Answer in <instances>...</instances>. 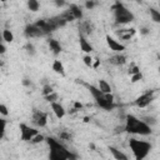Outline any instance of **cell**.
I'll use <instances>...</instances> for the list:
<instances>
[{
	"mask_svg": "<svg viewBox=\"0 0 160 160\" xmlns=\"http://www.w3.org/2000/svg\"><path fill=\"white\" fill-rule=\"evenodd\" d=\"M49 146V160H76L78 155L68 150V148L61 144L55 138H45Z\"/></svg>",
	"mask_w": 160,
	"mask_h": 160,
	"instance_id": "obj_1",
	"label": "cell"
},
{
	"mask_svg": "<svg viewBox=\"0 0 160 160\" xmlns=\"http://www.w3.org/2000/svg\"><path fill=\"white\" fill-rule=\"evenodd\" d=\"M124 131L135 134V135H150L152 132L150 125L144 120H140L132 114H128L125 116V125Z\"/></svg>",
	"mask_w": 160,
	"mask_h": 160,
	"instance_id": "obj_2",
	"label": "cell"
},
{
	"mask_svg": "<svg viewBox=\"0 0 160 160\" xmlns=\"http://www.w3.org/2000/svg\"><path fill=\"white\" fill-rule=\"evenodd\" d=\"M82 85L88 89V91L91 94L92 99L95 100L96 105L100 106L101 109L104 110H112L115 108V104H114V95L112 94H102L96 86L91 85V84H88V82H82Z\"/></svg>",
	"mask_w": 160,
	"mask_h": 160,
	"instance_id": "obj_3",
	"label": "cell"
},
{
	"mask_svg": "<svg viewBox=\"0 0 160 160\" xmlns=\"http://www.w3.org/2000/svg\"><path fill=\"white\" fill-rule=\"evenodd\" d=\"M129 146L130 150L135 158V160H144L151 151V144L149 141H144V140H139V139H130L129 140Z\"/></svg>",
	"mask_w": 160,
	"mask_h": 160,
	"instance_id": "obj_4",
	"label": "cell"
},
{
	"mask_svg": "<svg viewBox=\"0 0 160 160\" xmlns=\"http://www.w3.org/2000/svg\"><path fill=\"white\" fill-rule=\"evenodd\" d=\"M111 10L114 11V16H115V24L116 25H124V24H129L134 20V14L120 1H115L114 5L111 6Z\"/></svg>",
	"mask_w": 160,
	"mask_h": 160,
	"instance_id": "obj_5",
	"label": "cell"
},
{
	"mask_svg": "<svg viewBox=\"0 0 160 160\" xmlns=\"http://www.w3.org/2000/svg\"><path fill=\"white\" fill-rule=\"evenodd\" d=\"M65 22H69V21H74V20H81L82 19V11L81 9L76 5V4H71L68 10L62 11L60 15H59Z\"/></svg>",
	"mask_w": 160,
	"mask_h": 160,
	"instance_id": "obj_6",
	"label": "cell"
},
{
	"mask_svg": "<svg viewBox=\"0 0 160 160\" xmlns=\"http://www.w3.org/2000/svg\"><path fill=\"white\" fill-rule=\"evenodd\" d=\"M19 129H20V139H21L22 141H29V142H30V140H31L36 134H39V131H38L36 129L30 128L29 125H26V124H24V122H21V124L19 125Z\"/></svg>",
	"mask_w": 160,
	"mask_h": 160,
	"instance_id": "obj_7",
	"label": "cell"
},
{
	"mask_svg": "<svg viewBox=\"0 0 160 160\" xmlns=\"http://www.w3.org/2000/svg\"><path fill=\"white\" fill-rule=\"evenodd\" d=\"M154 98H155L154 91H152V90H149V91L144 92L142 95L138 96V98L135 99V101H134V105L138 106V108H146L148 105L151 104V101L154 100Z\"/></svg>",
	"mask_w": 160,
	"mask_h": 160,
	"instance_id": "obj_8",
	"label": "cell"
},
{
	"mask_svg": "<svg viewBox=\"0 0 160 160\" xmlns=\"http://www.w3.org/2000/svg\"><path fill=\"white\" fill-rule=\"evenodd\" d=\"M31 121L38 128H44L48 124V114L45 111H41V110H34L32 116H31Z\"/></svg>",
	"mask_w": 160,
	"mask_h": 160,
	"instance_id": "obj_9",
	"label": "cell"
},
{
	"mask_svg": "<svg viewBox=\"0 0 160 160\" xmlns=\"http://www.w3.org/2000/svg\"><path fill=\"white\" fill-rule=\"evenodd\" d=\"M94 31V24L90 20H80L79 22V34L82 36H88L90 34H92Z\"/></svg>",
	"mask_w": 160,
	"mask_h": 160,
	"instance_id": "obj_10",
	"label": "cell"
},
{
	"mask_svg": "<svg viewBox=\"0 0 160 160\" xmlns=\"http://www.w3.org/2000/svg\"><path fill=\"white\" fill-rule=\"evenodd\" d=\"M105 39H106V44H108V46L110 48V50H112V51H115V52H119V54L125 50V45L121 44V42H119L118 40H115V39L111 38L110 35H106Z\"/></svg>",
	"mask_w": 160,
	"mask_h": 160,
	"instance_id": "obj_11",
	"label": "cell"
},
{
	"mask_svg": "<svg viewBox=\"0 0 160 160\" xmlns=\"http://www.w3.org/2000/svg\"><path fill=\"white\" fill-rule=\"evenodd\" d=\"M24 35L26 38H29V39L30 38H40V36H42V32L34 24H29L24 29Z\"/></svg>",
	"mask_w": 160,
	"mask_h": 160,
	"instance_id": "obj_12",
	"label": "cell"
},
{
	"mask_svg": "<svg viewBox=\"0 0 160 160\" xmlns=\"http://www.w3.org/2000/svg\"><path fill=\"white\" fill-rule=\"evenodd\" d=\"M136 30L134 28H126V29H120L116 30V35L120 40H130L135 35Z\"/></svg>",
	"mask_w": 160,
	"mask_h": 160,
	"instance_id": "obj_13",
	"label": "cell"
},
{
	"mask_svg": "<svg viewBox=\"0 0 160 160\" xmlns=\"http://www.w3.org/2000/svg\"><path fill=\"white\" fill-rule=\"evenodd\" d=\"M79 44H80V50L84 51V52H86L88 55H90V52L94 50L92 45L86 40V38L82 36V35H80V34H79Z\"/></svg>",
	"mask_w": 160,
	"mask_h": 160,
	"instance_id": "obj_14",
	"label": "cell"
},
{
	"mask_svg": "<svg viewBox=\"0 0 160 160\" xmlns=\"http://www.w3.org/2000/svg\"><path fill=\"white\" fill-rule=\"evenodd\" d=\"M50 106H51V110H52V112L55 114V116L58 119H62L65 116V109H64V106L60 102H58V101L51 102Z\"/></svg>",
	"mask_w": 160,
	"mask_h": 160,
	"instance_id": "obj_15",
	"label": "cell"
},
{
	"mask_svg": "<svg viewBox=\"0 0 160 160\" xmlns=\"http://www.w3.org/2000/svg\"><path fill=\"white\" fill-rule=\"evenodd\" d=\"M109 62L115 65V66H120V65H124L126 62V56L124 54H116V55H112L109 58Z\"/></svg>",
	"mask_w": 160,
	"mask_h": 160,
	"instance_id": "obj_16",
	"label": "cell"
},
{
	"mask_svg": "<svg viewBox=\"0 0 160 160\" xmlns=\"http://www.w3.org/2000/svg\"><path fill=\"white\" fill-rule=\"evenodd\" d=\"M48 44H49L50 50H51V51H52L55 55H59V54L62 51L61 44H60L58 40H55V39H49V40H48Z\"/></svg>",
	"mask_w": 160,
	"mask_h": 160,
	"instance_id": "obj_17",
	"label": "cell"
},
{
	"mask_svg": "<svg viewBox=\"0 0 160 160\" xmlns=\"http://www.w3.org/2000/svg\"><path fill=\"white\" fill-rule=\"evenodd\" d=\"M109 151H110V154L112 155V158L115 160H129L128 156L121 150H119V149H116L114 146H109Z\"/></svg>",
	"mask_w": 160,
	"mask_h": 160,
	"instance_id": "obj_18",
	"label": "cell"
},
{
	"mask_svg": "<svg viewBox=\"0 0 160 160\" xmlns=\"http://www.w3.org/2000/svg\"><path fill=\"white\" fill-rule=\"evenodd\" d=\"M52 70L56 74H59L61 76H65V69H64V65H62V62L60 60H55L52 62Z\"/></svg>",
	"mask_w": 160,
	"mask_h": 160,
	"instance_id": "obj_19",
	"label": "cell"
},
{
	"mask_svg": "<svg viewBox=\"0 0 160 160\" xmlns=\"http://www.w3.org/2000/svg\"><path fill=\"white\" fill-rule=\"evenodd\" d=\"M102 94H111V86H110V84L108 82V81H105V80H102V79H100L99 80V88H98Z\"/></svg>",
	"mask_w": 160,
	"mask_h": 160,
	"instance_id": "obj_20",
	"label": "cell"
},
{
	"mask_svg": "<svg viewBox=\"0 0 160 160\" xmlns=\"http://www.w3.org/2000/svg\"><path fill=\"white\" fill-rule=\"evenodd\" d=\"M2 40H5L6 42H12L14 41V34L11 32V30H9V29L2 30Z\"/></svg>",
	"mask_w": 160,
	"mask_h": 160,
	"instance_id": "obj_21",
	"label": "cell"
},
{
	"mask_svg": "<svg viewBox=\"0 0 160 160\" xmlns=\"http://www.w3.org/2000/svg\"><path fill=\"white\" fill-rule=\"evenodd\" d=\"M59 138L60 140H66V141H70L71 138H72V134L69 131V130H62L59 132Z\"/></svg>",
	"mask_w": 160,
	"mask_h": 160,
	"instance_id": "obj_22",
	"label": "cell"
},
{
	"mask_svg": "<svg viewBox=\"0 0 160 160\" xmlns=\"http://www.w3.org/2000/svg\"><path fill=\"white\" fill-rule=\"evenodd\" d=\"M28 8H29V10H31V11H38L39 10V8H40V4H39V1H36V0H29L28 1Z\"/></svg>",
	"mask_w": 160,
	"mask_h": 160,
	"instance_id": "obj_23",
	"label": "cell"
},
{
	"mask_svg": "<svg viewBox=\"0 0 160 160\" xmlns=\"http://www.w3.org/2000/svg\"><path fill=\"white\" fill-rule=\"evenodd\" d=\"M150 15H151L152 21H155V22H160V12H159L156 9L150 8Z\"/></svg>",
	"mask_w": 160,
	"mask_h": 160,
	"instance_id": "obj_24",
	"label": "cell"
},
{
	"mask_svg": "<svg viewBox=\"0 0 160 160\" xmlns=\"http://www.w3.org/2000/svg\"><path fill=\"white\" fill-rule=\"evenodd\" d=\"M44 98H45L46 101H49V102L51 104V102H55V101L59 99V95H58V92L54 91V92H51V94H49V95H46V96H44Z\"/></svg>",
	"mask_w": 160,
	"mask_h": 160,
	"instance_id": "obj_25",
	"label": "cell"
},
{
	"mask_svg": "<svg viewBox=\"0 0 160 160\" xmlns=\"http://www.w3.org/2000/svg\"><path fill=\"white\" fill-rule=\"evenodd\" d=\"M6 120L5 119H1L0 118V140L4 138V135H5V129H6Z\"/></svg>",
	"mask_w": 160,
	"mask_h": 160,
	"instance_id": "obj_26",
	"label": "cell"
},
{
	"mask_svg": "<svg viewBox=\"0 0 160 160\" xmlns=\"http://www.w3.org/2000/svg\"><path fill=\"white\" fill-rule=\"evenodd\" d=\"M45 140V136L44 135H41V134H36L31 140H30V142L31 144H40L41 141H44Z\"/></svg>",
	"mask_w": 160,
	"mask_h": 160,
	"instance_id": "obj_27",
	"label": "cell"
},
{
	"mask_svg": "<svg viewBox=\"0 0 160 160\" xmlns=\"http://www.w3.org/2000/svg\"><path fill=\"white\" fill-rule=\"evenodd\" d=\"M24 49L26 50V52H28L29 55H34V54H35V48H34V45H32L31 42H26Z\"/></svg>",
	"mask_w": 160,
	"mask_h": 160,
	"instance_id": "obj_28",
	"label": "cell"
},
{
	"mask_svg": "<svg viewBox=\"0 0 160 160\" xmlns=\"http://www.w3.org/2000/svg\"><path fill=\"white\" fill-rule=\"evenodd\" d=\"M82 61H84V64L88 66V68H92V58L90 56V55H85L84 58H82Z\"/></svg>",
	"mask_w": 160,
	"mask_h": 160,
	"instance_id": "obj_29",
	"label": "cell"
},
{
	"mask_svg": "<svg viewBox=\"0 0 160 160\" xmlns=\"http://www.w3.org/2000/svg\"><path fill=\"white\" fill-rule=\"evenodd\" d=\"M136 72H140V68H139L138 65L132 64V65L129 68V74H130V75H134V74H136Z\"/></svg>",
	"mask_w": 160,
	"mask_h": 160,
	"instance_id": "obj_30",
	"label": "cell"
},
{
	"mask_svg": "<svg viewBox=\"0 0 160 160\" xmlns=\"http://www.w3.org/2000/svg\"><path fill=\"white\" fill-rule=\"evenodd\" d=\"M51 92H54V90H52V88H51L50 85H45V86L42 88V95H44V96H46V95H49V94H51Z\"/></svg>",
	"mask_w": 160,
	"mask_h": 160,
	"instance_id": "obj_31",
	"label": "cell"
},
{
	"mask_svg": "<svg viewBox=\"0 0 160 160\" xmlns=\"http://www.w3.org/2000/svg\"><path fill=\"white\" fill-rule=\"evenodd\" d=\"M141 79H142V74L141 72H136V74L131 75V82H138Z\"/></svg>",
	"mask_w": 160,
	"mask_h": 160,
	"instance_id": "obj_32",
	"label": "cell"
},
{
	"mask_svg": "<svg viewBox=\"0 0 160 160\" xmlns=\"http://www.w3.org/2000/svg\"><path fill=\"white\" fill-rule=\"evenodd\" d=\"M0 114H1V115H4V116H8V115H9V110H8L6 105L0 104Z\"/></svg>",
	"mask_w": 160,
	"mask_h": 160,
	"instance_id": "obj_33",
	"label": "cell"
},
{
	"mask_svg": "<svg viewBox=\"0 0 160 160\" xmlns=\"http://www.w3.org/2000/svg\"><path fill=\"white\" fill-rule=\"evenodd\" d=\"M95 5H96L95 1H86V2H85V8H86V9H90V10H91Z\"/></svg>",
	"mask_w": 160,
	"mask_h": 160,
	"instance_id": "obj_34",
	"label": "cell"
},
{
	"mask_svg": "<svg viewBox=\"0 0 160 160\" xmlns=\"http://www.w3.org/2000/svg\"><path fill=\"white\" fill-rule=\"evenodd\" d=\"M5 52H6V46L1 42V44H0V55H2V54H5Z\"/></svg>",
	"mask_w": 160,
	"mask_h": 160,
	"instance_id": "obj_35",
	"label": "cell"
},
{
	"mask_svg": "<svg viewBox=\"0 0 160 160\" xmlns=\"http://www.w3.org/2000/svg\"><path fill=\"white\" fill-rule=\"evenodd\" d=\"M81 108H82V105H81L80 102H78V101L74 102V109H75V110H80Z\"/></svg>",
	"mask_w": 160,
	"mask_h": 160,
	"instance_id": "obj_36",
	"label": "cell"
},
{
	"mask_svg": "<svg viewBox=\"0 0 160 160\" xmlns=\"http://www.w3.org/2000/svg\"><path fill=\"white\" fill-rule=\"evenodd\" d=\"M140 34H142V35L149 34V29H148V28H141V29H140Z\"/></svg>",
	"mask_w": 160,
	"mask_h": 160,
	"instance_id": "obj_37",
	"label": "cell"
},
{
	"mask_svg": "<svg viewBox=\"0 0 160 160\" xmlns=\"http://www.w3.org/2000/svg\"><path fill=\"white\" fill-rule=\"evenodd\" d=\"M99 64H100V60H96V61H95V64H92V68H94V69H96V68L99 66Z\"/></svg>",
	"mask_w": 160,
	"mask_h": 160,
	"instance_id": "obj_38",
	"label": "cell"
},
{
	"mask_svg": "<svg viewBox=\"0 0 160 160\" xmlns=\"http://www.w3.org/2000/svg\"><path fill=\"white\" fill-rule=\"evenodd\" d=\"M55 4H56L58 6H62L65 2H64V1H55Z\"/></svg>",
	"mask_w": 160,
	"mask_h": 160,
	"instance_id": "obj_39",
	"label": "cell"
},
{
	"mask_svg": "<svg viewBox=\"0 0 160 160\" xmlns=\"http://www.w3.org/2000/svg\"><path fill=\"white\" fill-rule=\"evenodd\" d=\"M22 84H24V85H30V81H29L28 79H24V81H22Z\"/></svg>",
	"mask_w": 160,
	"mask_h": 160,
	"instance_id": "obj_40",
	"label": "cell"
},
{
	"mask_svg": "<svg viewBox=\"0 0 160 160\" xmlns=\"http://www.w3.org/2000/svg\"><path fill=\"white\" fill-rule=\"evenodd\" d=\"M1 41H2V32L0 31V44H1Z\"/></svg>",
	"mask_w": 160,
	"mask_h": 160,
	"instance_id": "obj_41",
	"label": "cell"
},
{
	"mask_svg": "<svg viewBox=\"0 0 160 160\" xmlns=\"http://www.w3.org/2000/svg\"><path fill=\"white\" fill-rule=\"evenodd\" d=\"M2 65H4V62H2V61H1V60H0V68H1V66H2Z\"/></svg>",
	"mask_w": 160,
	"mask_h": 160,
	"instance_id": "obj_42",
	"label": "cell"
}]
</instances>
